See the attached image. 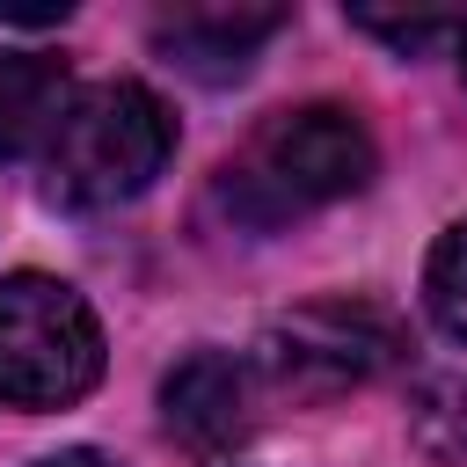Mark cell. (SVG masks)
I'll use <instances>...</instances> for the list:
<instances>
[{
    "label": "cell",
    "mask_w": 467,
    "mask_h": 467,
    "mask_svg": "<svg viewBox=\"0 0 467 467\" xmlns=\"http://www.w3.org/2000/svg\"><path fill=\"white\" fill-rule=\"evenodd\" d=\"M409 438L431 460H467V379H423L409 401Z\"/></svg>",
    "instance_id": "cell-8"
},
{
    "label": "cell",
    "mask_w": 467,
    "mask_h": 467,
    "mask_svg": "<svg viewBox=\"0 0 467 467\" xmlns=\"http://www.w3.org/2000/svg\"><path fill=\"white\" fill-rule=\"evenodd\" d=\"M66 109V66L44 51H0V161L51 139Z\"/></svg>",
    "instance_id": "cell-7"
},
{
    "label": "cell",
    "mask_w": 467,
    "mask_h": 467,
    "mask_svg": "<svg viewBox=\"0 0 467 467\" xmlns=\"http://www.w3.org/2000/svg\"><path fill=\"white\" fill-rule=\"evenodd\" d=\"M277 29H285V7H175L153 29V44L197 80H234Z\"/></svg>",
    "instance_id": "cell-6"
},
{
    "label": "cell",
    "mask_w": 467,
    "mask_h": 467,
    "mask_svg": "<svg viewBox=\"0 0 467 467\" xmlns=\"http://www.w3.org/2000/svg\"><path fill=\"white\" fill-rule=\"evenodd\" d=\"M175 153V117L139 80H95L73 95L44 146V182L66 212H109L139 197Z\"/></svg>",
    "instance_id": "cell-2"
},
{
    "label": "cell",
    "mask_w": 467,
    "mask_h": 467,
    "mask_svg": "<svg viewBox=\"0 0 467 467\" xmlns=\"http://www.w3.org/2000/svg\"><path fill=\"white\" fill-rule=\"evenodd\" d=\"M161 416L182 438V452L197 460H226L248 431H255V394H248V365L226 350H190L168 379H161Z\"/></svg>",
    "instance_id": "cell-5"
},
{
    "label": "cell",
    "mask_w": 467,
    "mask_h": 467,
    "mask_svg": "<svg viewBox=\"0 0 467 467\" xmlns=\"http://www.w3.org/2000/svg\"><path fill=\"white\" fill-rule=\"evenodd\" d=\"M372 182V131L343 102H299L248 131V146L219 168V197L248 226H277L292 212L336 204Z\"/></svg>",
    "instance_id": "cell-1"
},
{
    "label": "cell",
    "mask_w": 467,
    "mask_h": 467,
    "mask_svg": "<svg viewBox=\"0 0 467 467\" xmlns=\"http://www.w3.org/2000/svg\"><path fill=\"white\" fill-rule=\"evenodd\" d=\"M102 379V328L88 299L44 270L0 277V401L66 409Z\"/></svg>",
    "instance_id": "cell-3"
},
{
    "label": "cell",
    "mask_w": 467,
    "mask_h": 467,
    "mask_svg": "<svg viewBox=\"0 0 467 467\" xmlns=\"http://www.w3.org/2000/svg\"><path fill=\"white\" fill-rule=\"evenodd\" d=\"M401 328L394 314L379 306H358V299H321V306H299L285 321L263 328L255 358L277 387L292 394H343V387H365L372 372H387L401 358Z\"/></svg>",
    "instance_id": "cell-4"
},
{
    "label": "cell",
    "mask_w": 467,
    "mask_h": 467,
    "mask_svg": "<svg viewBox=\"0 0 467 467\" xmlns=\"http://www.w3.org/2000/svg\"><path fill=\"white\" fill-rule=\"evenodd\" d=\"M423 299H431V321L452 343H467V219L438 234V248L423 263Z\"/></svg>",
    "instance_id": "cell-9"
},
{
    "label": "cell",
    "mask_w": 467,
    "mask_h": 467,
    "mask_svg": "<svg viewBox=\"0 0 467 467\" xmlns=\"http://www.w3.org/2000/svg\"><path fill=\"white\" fill-rule=\"evenodd\" d=\"M358 29H372V36H387V44H438V36H460L467 22L460 15H350Z\"/></svg>",
    "instance_id": "cell-10"
},
{
    "label": "cell",
    "mask_w": 467,
    "mask_h": 467,
    "mask_svg": "<svg viewBox=\"0 0 467 467\" xmlns=\"http://www.w3.org/2000/svg\"><path fill=\"white\" fill-rule=\"evenodd\" d=\"M36 467H117V460H102V452L73 445V452H51V460H36Z\"/></svg>",
    "instance_id": "cell-11"
}]
</instances>
